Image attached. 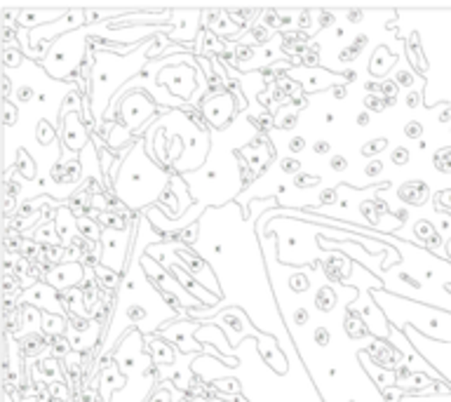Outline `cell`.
<instances>
[{
    "mask_svg": "<svg viewBox=\"0 0 451 402\" xmlns=\"http://www.w3.org/2000/svg\"><path fill=\"white\" fill-rule=\"evenodd\" d=\"M40 327H42V334L55 339L57 334H62L66 330V318L64 316H55V313H45V316H42Z\"/></svg>",
    "mask_w": 451,
    "mask_h": 402,
    "instance_id": "277c9868",
    "label": "cell"
},
{
    "mask_svg": "<svg viewBox=\"0 0 451 402\" xmlns=\"http://www.w3.org/2000/svg\"><path fill=\"white\" fill-rule=\"evenodd\" d=\"M42 346H45V339H42L40 334H28L24 336V353L28 357H35L42 350Z\"/></svg>",
    "mask_w": 451,
    "mask_h": 402,
    "instance_id": "8992f818",
    "label": "cell"
},
{
    "mask_svg": "<svg viewBox=\"0 0 451 402\" xmlns=\"http://www.w3.org/2000/svg\"><path fill=\"white\" fill-rule=\"evenodd\" d=\"M327 149H329V144H327V142H322V144L317 142V144H315V153H327Z\"/></svg>",
    "mask_w": 451,
    "mask_h": 402,
    "instance_id": "ffe728a7",
    "label": "cell"
},
{
    "mask_svg": "<svg viewBox=\"0 0 451 402\" xmlns=\"http://www.w3.org/2000/svg\"><path fill=\"white\" fill-rule=\"evenodd\" d=\"M151 402H172V400H169V393L167 391H160V393H155Z\"/></svg>",
    "mask_w": 451,
    "mask_h": 402,
    "instance_id": "ac0fdd59",
    "label": "cell"
},
{
    "mask_svg": "<svg viewBox=\"0 0 451 402\" xmlns=\"http://www.w3.org/2000/svg\"><path fill=\"white\" fill-rule=\"evenodd\" d=\"M146 341H149L151 360L160 362V364H172L174 362V348H172V343L165 341V339H158V336H153V339H146Z\"/></svg>",
    "mask_w": 451,
    "mask_h": 402,
    "instance_id": "3957f363",
    "label": "cell"
},
{
    "mask_svg": "<svg viewBox=\"0 0 451 402\" xmlns=\"http://www.w3.org/2000/svg\"><path fill=\"white\" fill-rule=\"evenodd\" d=\"M40 377H45L47 381H52V379H59L62 377V369H59V362L57 357H47V360H42L40 364Z\"/></svg>",
    "mask_w": 451,
    "mask_h": 402,
    "instance_id": "52a82bcc",
    "label": "cell"
},
{
    "mask_svg": "<svg viewBox=\"0 0 451 402\" xmlns=\"http://www.w3.org/2000/svg\"><path fill=\"white\" fill-rule=\"evenodd\" d=\"M62 12H35V10H24L17 14V21L21 26H33L35 21H45V19H38V17H59Z\"/></svg>",
    "mask_w": 451,
    "mask_h": 402,
    "instance_id": "5b68a950",
    "label": "cell"
},
{
    "mask_svg": "<svg viewBox=\"0 0 451 402\" xmlns=\"http://www.w3.org/2000/svg\"><path fill=\"white\" fill-rule=\"evenodd\" d=\"M19 302L28 306H38V309H45L47 313H55V316H64L59 294L50 285H33V287H28L24 294L19 297Z\"/></svg>",
    "mask_w": 451,
    "mask_h": 402,
    "instance_id": "6da1fadb",
    "label": "cell"
},
{
    "mask_svg": "<svg viewBox=\"0 0 451 402\" xmlns=\"http://www.w3.org/2000/svg\"><path fill=\"white\" fill-rule=\"evenodd\" d=\"M406 137H421V125H416V122H413V125H406Z\"/></svg>",
    "mask_w": 451,
    "mask_h": 402,
    "instance_id": "e0dca14e",
    "label": "cell"
},
{
    "mask_svg": "<svg viewBox=\"0 0 451 402\" xmlns=\"http://www.w3.org/2000/svg\"><path fill=\"white\" fill-rule=\"evenodd\" d=\"M292 287L297 289V292H306L308 289V277L303 275V273H297L292 277Z\"/></svg>",
    "mask_w": 451,
    "mask_h": 402,
    "instance_id": "4fadbf2b",
    "label": "cell"
},
{
    "mask_svg": "<svg viewBox=\"0 0 451 402\" xmlns=\"http://www.w3.org/2000/svg\"><path fill=\"white\" fill-rule=\"evenodd\" d=\"M19 160H21V172H24L26 177H33V163H31V160L26 158L24 149L19 151V158H17V163H19Z\"/></svg>",
    "mask_w": 451,
    "mask_h": 402,
    "instance_id": "7c38bea8",
    "label": "cell"
},
{
    "mask_svg": "<svg viewBox=\"0 0 451 402\" xmlns=\"http://www.w3.org/2000/svg\"><path fill=\"white\" fill-rule=\"evenodd\" d=\"M47 285L55 289H73L76 285L83 280V266L80 261H66V264H57L47 273Z\"/></svg>",
    "mask_w": 451,
    "mask_h": 402,
    "instance_id": "7a4b0ae2",
    "label": "cell"
},
{
    "mask_svg": "<svg viewBox=\"0 0 451 402\" xmlns=\"http://www.w3.org/2000/svg\"><path fill=\"white\" fill-rule=\"evenodd\" d=\"M303 146H306V142H303L301 137H294L292 144H290V151H292V153H299V151H303Z\"/></svg>",
    "mask_w": 451,
    "mask_h": 402,
    "instance_id": "5bb4252c",
    "label": "cell"
},
{
    "mask_svg": "<svg viewBox=\"0 0 451 402\" xmlns=\"http://www.w3.org/2000/svg\"><path fill=\"white\" fill-rule=\"evenodd\" d=\"M406 158H409V153H406L404 149H397V153H393V163H397V165L406 163Z\"/></svg>",
    "mask_w": 451,
    "mask_h": 402,
    "instance_id": "9a60e30c",
    "label": "cell"
},
{
    "mask_svg": "<svg viewBox=\"0 0 451 402\" xmlns=\"http://www.w3.org/2000/svg\"><path fill=\"white\" fill-rule=\"evenodd\" d=\"M331 167H334V170H338V172H341L343 167H346V160H343V158H334V160H331Z\"/></svg>",
    "mask_w": 451,
    "mask_h": 402,
    "instance_id": "d6986e66",
    "label": "cell"
},
{
    "mask_svg": "<svg viewBox=\"0 0 451 402\" xmlns=\"http://www.w3.org/2000/svg\"><path fill=\"white\" fill-rule=\"evenodd\" d=\"M50 393H52V398H64V396H66V386H64V384H59V386H52V389H50Z\"/></svg>",
    "mask_w": 451,
    "mask_h": 402,
    "instance_id": "2e32d148",
    "label": "cell"
},
{
    "mask_svg": "<svg viewBox=\"0 0 451 402\" xmlns=\"http://www.w3.org/2000/svg\"><path fill=\"white\" fill-rule=\"evenodd\" d=\"M315 304H317V309L329 311L331 306H334V292H331L329 287L320 289V292H317V297H315Z\"/></svg>",
    "mask_w": 451,
    "mask_h": 402,
    "instance_id": "ba28073f",
    "label": "cell"
},
{
    "mask_svg": "<svg viewBox=\"0 0 451 402\" xmlns=\"http://www.w3.org/2000/svg\"><path fill=\"white\" fill-rule=\"evenodd\" d=\"M94 270H97V275H101V280H103V285H106L108 289H115L118 287V273H106V270H103V266H94Z\"/></svg>",
    "mask_w": 451,
    "mask_h": 402,
    "instance_id": "8fae6325",
    "label": "cell"
},
{
    "mask_svg": "<svg viewBox=\"0 0 451 402\" xmlns=\"http://www.w3.org/2000/svg\"><path fill=\"white\" fill-rule=\"evenodd\" d=\"M71 346L69 341L64 339V336H55V341H52V353H55V357H69L71 353Z\"/></svg>",
    "mask_w": 451,
    "mask_h": 402,
    "instance_id": "9c48e42d",
    "label": "cell"
},
{
    "mask_svg": "<svg viewBox=\"0 0 451 402\" xmlns=\"http://www.w3.org/2000/svg\"><path fill=\"white\" fill-rule=\"evenodd\" d=\"M78 233H83V236H87V240H99V229H97V224L85 222V219L80 222Z\"/></svg>",
    "mask_w": 451,
    "mask_h": 402,
    "instance_id": "30bf717a",
    "label": "cell"
}]
</instances>
